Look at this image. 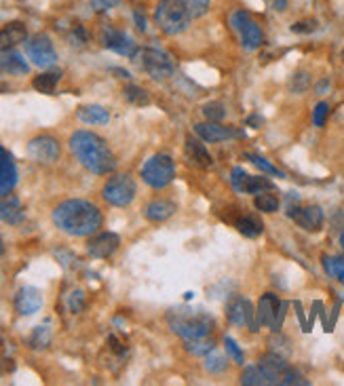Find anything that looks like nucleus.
<instances>
[{"label":"nucleus","instance_id":"obj_4","mask_svg":"<svg viewBox=\"0 0 344 386\" xmlns=\"http://www.w3.org/2000/svg\"><path fill=\"white\" fill-rule=\"evenodd\" d=\"M192 17L179 0H159L155 8V23L161 32L175 36L188 30Z\"/></svg>","mask_w":344,"mask_h":386},{"label":"nucleus","instance_id":"obj_24","mask_svg":"<svg viewBox=\"0 0 344 386\" xmlns=\"http://www.w3.org/2000/svg\"><path fill=\"white\" fill-rule=\"evenodd\" d=\"M173 214H175V203L167 201V199H157L144 207V216L150 222H165L172 218Z\"/></svg>","mask_w":344,"mask_h":386},{"label":"nucleus","instance_id":"obj_33","mask_svg":"<svg viewBox=\"0 0 344 386\" xmlns=\"http://www.w3.org/2000/svg\"><path fill=\"white\" fill-rule=\"evenodd\" d=\"M87 30L81 25V23H74L72 25V30L68 32V42H70V47H74V49H85V45H87Z\"/></svg>","mask_w":344,"mask_h":386},{"label":"nucleus","instance_id":"obj_25","mask_svg":"<svg viewBox=\"0 0 344 386\" xmlns=\"http://www.w3.org/2000/svg\"><path fill=\"white\" fill-rule=\"evenodd\" d=\"M78 119L87 125H106L110 121V115L106 108L97 106V104H91V106H81L78 108Z\"/></svg>","mask_w":344,"mask_h":386},{"label":"nucleus","instance_id":"obj_53","mask_svg":"<svg viewBox=\"0 0 344 386\" xmlns=\"http://www.w3.org/2000/svg\"><path fill=\"white\" fill-rule=\"evenodd\" d=\"M2 254H4V245H2V241H0V257H2Z\"/></svg>","mask_w":344,"mask_h":386},{"label":"nucleus","instance_id":"obj_52","mask_svg":"<svg viewBox=\"0 0 344 386\" xmlns=\"http://www.w3.org/2000/svg\"><path fill=\"white\" fill-rule=\"evenodd\" d=\"M273 4H275L277 11H285L287 8V0H273Z\"/></svg>","mask_w":344,"mask_h":386},{"label":"nucleus","instance_id":"obj_10","mask_svg":"<svg viewBox=\"0 0 344 386\" xmlns=\"http://www.w3.org/2000/svg\"><path fill=\"white\" fill-rule=\"evenodd\" d=\"M59 141L51 135H38L28 144V156L38 165H53L59 160Z\"/></svg>","mask_w":344,"mask_h":386},{"label":"nucleus","instance_id":"obj_9","mask_svg":"<svg viewBox=\"0 0 344 386\" xmlns=\"http://www.w3.org/2000/svg\"><path fill=\"white\" fill-rule=\"evenodd\" d=\"M25 53L32 59V64L38 66V68H49L57 59L55 47H53V42H51V38L47 34H36V36L28 38L25 40Z\"/></svg>","mask_w":344,"mask_h":386},{"label":"nucleus","instance_id":"obj_22","mask_svg":"<svg viewBox=\"0 0 344 386\" xmlns=\"http://www.w3.org/2000/svg\"><path fill=\"white\" fill-rule=\"evenodd\" d=\"M0 70L6 74H13V76H21V74H28L30 66L23 59V55L8 49V51H0Z\"/></svg>","mask_w":344,"mask_h":386},{"label":"nucleus","instance_id":"obj_28","mask_svg":"<svg viewBox=\"0 0 344 386\" xmlns=\"http://www.w3.org/2000/svg\"><path fill=\"white\" fill-rule=\"evenodd\" d=\"M254 203H256L258 211H262V214H275V211L279 209V197H277V194H273V190L258 192Z\"/></svg>","mask_w":344,"mask_h":386},{"label":"nucleus","instance_id":"obj_13","mask_svg":"<svg viewBox=\"0 0 344 386\" xmlns=\"http://www.w3.org/2000/svg\"><path fill=\"white\" fill-rule=\"evenodd\" d=\"M102 42L106 49L119 53V55H136V42L129 34L121 32V30H114V28H104L102 30Z\"/></svg>","mask_w":344,"mask_h":386},{"label":"nucleus","instance_id":"obj_16","mask_svg":"<svg viewBox=\"0 0 344 386\" xmlns=\"http://www.w3.org/2000/svg\"><path fill=\"white\" fill-rule=\"evenodd\" d=\"M25 218V211H23V205L17 197L13 194H0V222L4 224H11V226H17L21 224Z\"/></svg>","mask_w":344,"mask_h":386},{"label":"nucleus","instance_id":"obj_42","mask_svg":"<svg viewBox=\"0 0 344 386\" xmlns=\"http://www.w3.org/2000/svg\"><path fill=\"white\" fill-rule=\"evenodd\" d=\"M68 308H70V312H74V315H78L83 308H85V293L83 291H72L70 296H68Z\"/></svg>","mask_w":344,"mask_h":386},{"label":"nucleus","instance_id":"obj_32","mask_svg":"<svg viewBox=\"0 0 344 386\" xmlns=\"http://www.w3.org/2000/svg\"><path fill=\"white\" fill-rule=\"evenodd\" d=\"M324 266H326V272L330 276H336L338 281L344 283V257L324 256Z\"/></svg>","mask_w":344,"mask_h":386},{"label":"nucleus","instance_id":"obj_6","mask_svg":"<svg viewBox=\"0 0 344 386\" xmlns=\"http://www.w3.org/2000/svg\"><path fill=\"white\" fill-rule=\"evenodd\" d=\"M136 182L127 175V173H119L112 175L102 190V197L106 203L114 205V207H127L134 199H136Z\"/></svg>","mask_w":344,"mask_h":386},{"label":"nucleus","instance_id":"obj_27","mask_svg":"<svg viewBox=\"0 0 344 386\" xmlns=\"http://www.w3.org/2000/svg\"><path fill=\"white\" fill-rule=\"evenodd\" d=\"M59 78H61V72H59V70L42 72V74H38V76L32 81V87H34L36 91H40V93H53L55 87H57V83H59Z\"/></svg>","mask_w":344,"mask_h":386},{"label":"nucleus","instance_id":"obj_20","mask_svg":"<svg viewBox=\"0 0 344 386\" xmlns=\"http://www.w3.org/2000/svg\"><path fill=\"white\" fill-rule=\"evenodd\" d=\"M194 133L201 137V139H205V141H209V144H218V141H224V139H230V137H235V135H239L235 129L230 127H222L220 123H198V125H194Z\"/></svg>","mask_w":344,"mask_h":386},{"label":"nucleus","instance_id":"obj_11","mask_svg":"<svg viewBox=\"0 0 344 386\" xmlns=\"http://www.w3.org/2000/svg\"><path fill=\"white\" fill-rule=\"evenodd\" d=\"M140 64L146 70V74H150L155 81H167L173 74L172 59L167 57V53L159 49H144L140 53Z\"/></svg>","mask_w":344,"mask_h":386},{"label":"nucleus","instance_id":"obj_41","mask_svg":"<svg viewBox=\"0 0 344 386\" xmlns=\"http://www.w3.org/2000/svg\"><path fill=\"white\" fill-rule=\"evenodd\" d=\"M247 158L258 167V169H262L264 173H268V175H277V177H283V173L277 169V167H273L266 158H262V156H256V154H247Z\"/></svg>","mask_w":344,"mask_h":386},{"label":"nucleus","instance_id":"obj_46","mask_svg":"<svg viewBox=\"0 0 344 386\" xmlns=\"http://www.w3.org/2000/svg\"><path fill=\"white\" fill-rule=\"evenodd\" d=\"M317 30V21L315 19H302V21H296L292 25V32L294 34H311Z\"/></svg>","mask_w":344,"mask_h":386},{"label":"nucleus","instance_id":"obj_1","mask_svg":"<svg viewBox=\"0 0 344 386\" xmlns=\"http://www.w3.org/2000/svg\"><path fill=\"white\" fill-rule=\"evenodd\" d=\"M53 224L70 237L95 235L102 226V211L83 199H70L53 209Z\"/></svg>","mask_w":344,"mask_h":386},{"label":"nucleus","instance_id":"obj_40","mask_svg":"<svg viewBox=\"0 0 344 386\" xmlns=\"http://www.w3.org/2000/svg\"><path fill=\"white\" fill-rule=\"evenodd\" d=\"M203 115L207 117V121L220 123V121L226 117V110H224V106H222L220 102H211V104H207V106L203 108Z\"/></svg>","mask_w":344,"mask_h":386},{"label":"nucleus","instance_id":"obj_36","mask_svg":"<svg viewBox=\"0 0 344 386\" xmlns=\"http://www.w3.org/2000/svg\"><path fill=\"white\" fill-rule=\"evenodd\" d=\"M241 385L264 386L266 385V378H264V374L260 372V368H247V370H243V374H241Z\"/></svg>","mask_w":344,"mask_h":386},{"label":"nucleus","instance_id":"obj_14","mask_svg":"<svg viewBox=\"0 0 344 386\" xmlns=\"http://www.w3.org/2000/svg\"><path fill=\"white\" fill-rule=\"evenodd\" d=\"M258 368L264 374L266 385H281V378H283V372L287 370V363H285L283 357H279L275 353H268V355L260 357Z\"/></svg>","mask_w":344,"mask_h":386},{"label":"nucleus","instance_id":"obj_19","mask_svg":"<svg viewBox=\"0 0 344 386\" xmlns=\"http://www.w3.org/2000/svg\"><path fill=\"white\" fill-rule=\"evenodd\" d=\"M294 220H296V224H298L300 228H304L307 233H317V230H321V226H324V211H321V207H317V205H309V207L298 209L296 216H294Z\"/></svg>","mask_w":344,"mask_h":386},{"label":"nucleus","instance_id":"obj_8","mask_svg":"<svg viewBox=\"0 0 344 386\" xmlns=\"http://www.w3.org/2000/svg\"><path fill=\"white\" fill-rule=\"evenodd\" d=\"M285 310H287V304L281 302L275 293H264L258 302V319L262 325L279 332L281 325H283V319H285Z\"/></svg>","mask_w":344,"mask_h":386},{"label":"nucleus","instance_id":"obj_51","mask_svg":"<svg viewBox=\"0 0 344 386\" xmlns=\"http://www.w3.org/2000/svg\"><path fill=\"white\" fill-rule=\"evenodd\" d=\"M262 123H264V119H262V117H249V119H247V125H254L256 129L260 127Z\"/></svg>","mask_w":344,"mask_h":386},{"label":"nucleus","instance_id":"obj_5","mask_svg":"<svg viewBox=\"0 0 344 386\" xmlns=\"http://www.w3.org/2000/svg\"><path fill=\"white\" fill-rule=\"evenodd\" d=\"M173 177H175V165L172 156L167 154H155L142 167V180L150 188H165L167 184H172Z\"/></svg>","mask_w":344,"mask_h":386},{"label":"nucleus","instance_id":"obj_38","mask_svg":"<svg viewBox=\"0 0 344 386\" xmlns=\"http://www.w3.org/2000/svg\"><path fill=\"white\" fill-rule=\"evenodd\" d=\"M49 342H51V332L47 327H36L34 334H32V338H30L32 349H47Z\"/></svg>","mask_w":344,"mask_h":386},{"label":"nucleus","instance_id":"obj_35","mask_svg":"<svg viewBox=\"0 0 344 386\" xmlns=\"http://www.w3.org/2000/svg\"><path fill=\"white\" fill-rule=\"evenodd\" d=\"M205 368H207V372H211V374H220V372H224V370L228 368V361H226V357L218 355L215 349H213V351L207 355V359H205Z\"/></svg>","mask_w":344,"mask_h":386},{"label":"nucleus","instance_id":"obj_45","mask_svg":"<svg viewBox=\"0 0 344 386\" xmlns=\"http://www.w3.org/2000/svg\"><path fill=\"white\" fill-rule=\"evenodd\" d=\"M328 115H330V106H328L326 102L317 104V106H315V112H313V123H315V127H324L326 121H328Z\"/></svg>","mask_w":344,"mask_h":386},{"label":"nucleus","instance_id":"obj_47","mask_svg":"<svg viewBox=\"0 0 344 386\" xmlns=\"http://www.w3.org/2000/svg\"><path fill=\"white\" fill-rule=\"evenodd\" d=\"M245 177H247V173H245L241 167H235V169H232V177H230V182H232V188H235L237 192H243Z\"/></svg>","mask_w":344,"mask_h":386},{"label":"nucleus","instance_id":"obj_31","mask_svg":"<svg viewBox=\"0 0 344 386\" xmlns=\"http://www.w3.org/2000/svg\"><path fill=\"white\" fill-rule=\"evenodd\" d=\"M123 95H125V100H127L129 104H134V106H146V104L150 102L148 93H146L142 87H138V85L125 87V89H123Z\"/></svg>","mask_w":344,"mask_h":386},{"label":"nucleus","instance_id":"obj_12","mask_svg":"<svg viewBox=\"0 0 344 386\" xmlns=\"http://www.w3.org/2000/svg\"><path fill=\"white\" fill-rule=\"evenodd\" d=\"M226 319L232 323V325H249L251 332H258L256 329V323H254V306L247 298H232L228 300L226 304Z\"/></svg>","mask_w":344,"mask_h":386},{"label":"nucleus","instance_id":"obj_3","mask_svg":"<svg viewBox=\"0 0 344 386\" xmlns=\"http://www.w3.org/2000/svg\"><path fill=\"white\" fill-rule=\"evenodd\" d=\"M167 323L173 334H177L184 340H196L211 336L215 321L203 312V310H192V308H173L167 312Z\"/></svg>","mask_w":344,"mask_h":386},{"label":"nucleus","instance_id":"obj_18","mask_svg":"<svg viewBox=\"0 0 344 386\" xmlns=\"http://www.w3.org/2000/svg\"><path fill=\"white\" fill-rule=\"evenodd\" d=\"M17 186V167L13 156L0 146V194L11 192Z\"/></svg>","mask_w":344,"mask_h":386},{"label":"nucleus","instance_id":"obj_50","mask_svg":"<svg viewBox=\"0 0 344 386\" xmlns=\"http://www.w3.org/2000/svg\"><path fill=\"white\" fill-rule=\"evenodd\" d=\"M328 89H330V81H328V78H324V81H319V83L315 85V93H317V95H324Z\"/></svg>","mask_w":344,"mask_h":386},{"label":"nucleus","instance_id":"obj_17","mask_svg":"<svg viewBox=\"0 0 344 386\" xmlns=\"http://www.w3.org/2000/svg\"><path fill=\"white\" fill-rule=\"evenodd\" d=\"M42 306V293L36 287H21L15 296V308L19 315H34Z\"/></svg>","mask_w":344,"mask_h":386},{"label":"nucleus","instance_id":"obj_2","mask_svg":"<svg viewBox=\"0 0 344 386\" xmlns=\"http://www.w3.org/2000/svg\"><path fill=\"white\" fill-rule=\"evenodd\" d=\"M70 150L78 158V163L95 175H108L117 167V158H114L110 146L106 144V139H102L93 131L72 133Z\"/></svg>","mask_w":344,"mask_h":386},{"label":"nucleus","instance_id":"obj_37","mask_svg":"<svg viewBox=\"0 0 344 386\" xmlns=\"http://www.w3.org/2000/svg\"><path fill=\"white\" fill-rule=\"evenodd\" d=\"M184 8L190 13V17H203L209 11V0H179Z\"/></svg>","mask_w":344,"mask_h":386},{"label":"nucleus","instance_id":"obj_21","mask_svg":"<svg viewBox=\"0 0 344 386\" xmlns=\"http://www.w3.org/2000/svg\"><path fill=\"white\" fill-rule=\"evenodd\" d=\"M25 40H28V30L21 21H11L0 30V51H8Z\"/></svg>","mask_w":344,"mask_h":386},{"label":"nucleus","instance_id":"obj_34","mask_svg":"<svg viewBox=\"0 0 344 386\" xmlns=\"http://www.w3.org/2000/svg\"><path fill=\"white\" fill-rule=\"evenodd\" d=\"M268 344L273 346V353H275V355H279V357H283V359L292 353V344H290V340H287L285 336H281L279 332H275V336L268 340Z\"/></svg>","mask_w":344,"mask_h":386},{"label":"nucleus","instance_id":"obj_26","mask_svg":"<svg viewBox=\"0 0 344 386\" xmlns=\"http://www.w3.org/2000/svg\"><path fill=\"white\" fill-rule=\"evenodd\" d=\"M235 228H237L243 237H247V239H256V237H260L262 230H264L262 222H260L258 218H254V216H241V218H237V220H235Z\"/></svg>","mask_w":344,"mask_h":386},{"label":"nucleus","instance_id":"obj_15","mask_svg":"<svg viewBox=\"0 0 344 386\" xmlns=\"http://www.w3.org/2000/svg\"><path fill=\"white\" fill-rule=\"evenodd\" d=\"M119 245H121V239H119L114 233H102V235L93 237V239L87 243V252H89V256L91 257L104 259V257L112 256V254L119 250Z\"/></svg>","mask_w":344,"mask_h":386},{"label":"nucleus","instance_id":"obj_29","mask_svg":"<svg viewBox=\"0 0 344 386\" xmlns=\"http://www.w3.org/2000/svg\"><path fill=\"white\" fill-rule=\"evenodd\" d=\"M213 340L209 336L205 338H196V340H186V351L194 357H201V355H209L213 351Z\"/></svg>","mask_w":344,"mask_h":386},{"label":"nucleus","instance_id":"obj_48","mask_svg":"<svg viewBox=\"0 0 344 386\" xmlns=\"http://www.w3.org/2000/svg\"><path fill=\"white\" fill-rule=\"evenodd\" d=\"M119 4H121V0H91V8L95 13H106V11H110V8H114Z\"/></svg>","mask_w":344,"mask_h":386},{"label":"nucleus","instance_id":"obj_43","mask_svg":"<svg viewBox=\"0 0 344 386\" xmlns=\"http://www.w3.org/2000/svg\"><path fill=\"white\" fill-rule=\"evenodd\" d=\"M224 346H226V353L230 355V359L232 361H237V363H245V357H243V351L237 346V342L232 340V338H224Z\"/></svg>","mask_w":344,"mask_h":386},{"label":"nucleus","instance_id":"obj_30","mask_svg":"<svg viewBox=\"0 0 344 386\" xmlns=\"http://www.w3.org/2000/svg\"><path fill=\"white\" fill-rule=\"evenodd\" d=\"M264 190H275V186H273L266 177H260V175H247V177H245L243 192H247V194H258V192H264Z\"/></svg>","mask_w":344,"mask_h":386},{"label":"nucleus","instance_id":"obj_23","mask_svg":"<svg viewBox=\"0 0 344 386\" xmlns=\"http://www.w3.org/2000/svg\"><path fill=\"white\" fill-rule=\"evenodd\" d=\"M186 156L192 165L201 167V169H211L213 167V158L211 154L205 150L203 144H198L194 137H186Z\"/></svg>","mask_w":344,"mask_h":386},{"label":"nucleus","instance_id":"obj_39","mask_svg":"<svg viewBox=\"0 0 344 386\" xmlns=\"http://www.w3.org/2000/svg\"><path fill=\"white\" fill-rule=\"evenodd\" d=\"M311 85V76L307 72H296L290 81V89L292 93H304Z\"/></svg>","mask_w":344,"mask_h":386},{"label":"nucleus","instance_id":"obj_55","mask_svg":"<svg viewBox=\"0 0 344 386\" xmlns=\"http://www.w3.org/2000/svg\"><path fill=\"white\" fill-rule=\"evenodd\" d=\"M343 62H344V51H343Z\"/></svg>","mask_w":344,"mask_h":386},{"label":"nucleus","instance_id":"obj_49","mask_svg":"<svg viewBox=\"0 0 344 386\" xmlns=\"http://www.w3.org/2000/svg\"><path fill=\"white\" fill-rule=\"evenodd\" d=\"M134 19H136V23H138V30H140V32H146V28H148V25H146V17H144L140 11H134Z\"/></svg>","mask_w":344,"mask_h":386},{"label":"nucleus","instance_id":"obj_54","mask_svg":"<svg viewBox=\"0 0 344 386\" xmlns=\"http://www.w3.org/2000/svg\"><path fill=\"white\" fill-rule=\"evenodd\" d=\"M340 243H343V247H344V230H343V235H340Z\"/></svg>","mask_w":344,"mask_h":386},{"label":"nucleus","instance_id":"obj_7","mask_svg":"<svg viewBox=\"0 0 344 386\" xmlns=\"http://www.w3.org/2000/svg\"><path fill=\"white\" fill-rule=\"evenodd\" d=\"M230 25L232 30L239 34L241 38V45L249 51L258 49L262 42H264V34H262V28L251 19V15L247 11H235L230 15Z\"/></svg>","mask_w":344,"mask_h":386},{"label":"nucleus","instance_id":"obj_44","mask_svg":"<svg viewBox=\"0 0 344 386\" xmlns=\"http://www.w3.org/2000/svg\"><path fill=\"white\" fill-rule=\"evenodd\" d=\"M281 385H309L304 378H302V374L298 372V370H294V368H287L285 372H283V378H281Z\"/></svg>","mask_w":344,"mask_h":386}]
</instances>
